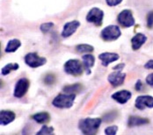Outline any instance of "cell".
Instances as JSON below:
<instances>
[{"instance_id":"ffe728a7","label":"cell","mask_w":153,"mask_h":135,"mask_svg":"<svg viewBox=\"0 0 153 135\" xmlns=\"http://www.w3.org/2000/svg\"><path fill=\"white\" fill-rule=\"evenodd\" d=\"M83 86L80 83H75L71 85H67L63 88V92L68 94H76L82 90Z\"/></svg>"},{"instance_id":"4dcf8cb0","label":"cell","mask_w":153,"mask_h":135,"mask_svg":"<svg viewBox=\"0 0 153 135\" xmlns=\"http://www.w3.org/2000/svg\"><path fill=\"white\" fill-rule=\"evenodd\" d=\"M146 83L151 85V86H153V73L152 74H150L146 77Z\"/></svg>"},{"instance_id":"d4e9b609","label":"cell","mask_w":153,"mask_h":135,"mask_svg":"<svg viewBox=\"0 0 153 135\" xmlns=\"http://www.w3.org/2000/svg\"><path fill=\"white\" fill-rule=\"evenodd\" d=\"M56 82V76L54 74H48L44 77V83L48 85H51L53 83H55Z\"/></svg>"},{"instance_id":"1f68e13d","label":"cell","mask_w":153,"mask_h":135,"mask_svg":"<svg viewBox=\"0 0 153 135\" xmlns=\"http://www.w3.org/2000/svg\"><path fill=\"white\" fill-rule=\"evenodd\" d=\"M124 67H125V64H124V63H120V64L114 66L113 69H114V70H115V71H121V70H123V69H124Z\"/></svg>"},{"instance_id":"6da1fadb","label":"cell","mask_w":153,"mask_h":135,"mask_svg":"<svg viewBox=\"0 0 153 135\" xmlns=\"http://www.w3.org/2000/svg\"><path fill=\"white\" fill-rule=\"evenodd\" d=\"M101 122L102 119L100 118L82 119L78 122V127L84 135H95L100 126Z\"/></svg>"},{"instance_id":"4fadbf2b","label":"cell","mask_w":153,"mask_h":135,"mask_svg":"<svg viewBox=\"0 0 153 135\" xmlns=\"http://www.w3.org/2000/svg\"><path fill=\"white\" fill-rule=\"evenodd\" d=\"M119 55L118 54H115V53H102L99 55V58L100 60H101V63L104 67H107L108 66L110 63L115 61L119 59Z\"/></svg>"},{"instance_id":"30bf717a","label":"cell","mask_w":153,"mask_h":135,"mask_svg":"<svg viewBox=\"0 0 153 135\" xmlns=\"http://www.w3.org/2000/svg\"><path fill=\"white\" fill-rule=\"evenodd\" d=\"M125 78H126V74L122 73L121 71H115L114 73H111L107 76V81L112 86L118 87L123 84Z\"/></svg>"},{"instance_id":"484cf974","label":"cell","mask_w":153,"mask_h":135,"mask_svg":"<svg viewBox=\"0 0 153 135\" xmlns=\"http://www.w3.org/2000/svg\"><path fill=\"white\" fill-rule=\"evenodd\" d=\"M117 131H118L117 125H110L105 129V134L106 135H116Z\"/></svg>"},{"instance_id":"7a4b0ae2","label":"cell","mask_w":153,"mask_h":135,"mask_svg":"<svg viewBox=\"0 0 153 135\" xmlns=\"http://www.w3.org/2000/svg\"><path fill=\"white\" fill-rule=\"evenodd\" d=\"M75 98H76V94H68V93L59 94L54 98L52 105L55 107L60 109L71 108L73 105Z\"/></svg>"},{"instance_id":"8992f818","label":"cell","mask_w":153,"mask_h":135,"mask_svg":"<svg viewBox=\"0 0 153 135\" xmlns=\"http://www.w3.org/2000/svg\"><path fill=\"white\" fill-rule=\"evenodd\" d=\"M118 22L123 27H131L135 25V18L130 10H123L118 15Z\"/></svg>"},{"instance_id":"d6a6232c","label":"cell","mask_w":153,"mask_h":135,"mask_svg":"<svg viewBox=\"0 0 153 135\" xmlns=\"http://www.w3.org/2000/svg\"><path fill=\"white\" fill-rule=\"evenodd\" d=\"M144 68L148 69H153V60H150L148 62H146L144 65Z\"/></svg>"},{"instance_id":"4316f807","label":"cell","mask_w":153,"mask_h":135,"mask_svg":"<svg viewBox=\"0 0 153 135\" xmlns=\"http://www.w3.org/2000/svg\"><path fill=\"white\" fill-rule=\"evenodd\" d=\"M54 27V24L52 22H48V23H44L41 26L40 29L42 32H48V31H50Z\"/></svg>"},{"instance_id":"cb8c5ba5","label":"cell","mask_w":153,"mask_h":135,"mask_svg":"<svg viewBox=\"0 0 153 135\" xmlns=\"http://www.w3.org/2000/svg\"><path fill=\"white\" fill-rule=\"evenodd\" d=\"M35 135H55L54 134V128L52 126L43 125L41 130Z\"/></svg>"},{"instance_id":"7c38bea8","label":"cell","mask_w":153,"mask_h":135,"mask_svg":"<svg viewBox=\"0 0 153 135\" xmlns=\"http://www.w3.org/2000/svg\"><path fill=\"white\" fill-rule=\"evenodd\" d=\"M131 92L128 90H120L112 95V98L119 104H126L131 98Z\"/></svg>"},{"instance_id":"836d02e7","label":"cell","mask_w":153,"mask_h":135,"mask_svg":"<svg viewBox=\"0 0 153 135\" xmlns=\"http://www.w3.org/2000/svg\"><path fill=\"white\" fill-rule=\"evenodd\" d=\"M22 135H30V132H29V129H28V126H26L23 131H22Z\"/></svg>"},{"instance_id":"44dd1931","label":"cell","mask_w":153,"mask_h":135,"mask_svg":"<svg viewBox=\"0 0 153 135\" xmlns=\"http://www.w3.org/2000/svg\"><path fill=\"white\" fill-rule=\"evenodd\" d=\"M19 66L18 63H15V62L14 63H8L4 67H3L2 71H1L2 72V75H7L8 74H10L12 71L19 69Z\"/></svg>"},{"instance_id":"2e32d148","label":"cell","mask_w":153,"mask_h":135,"mask_svg":"<svg viewBox=\"0 0 153 135\" xmlns=\"http://www.w3.org/2000/svg\"><path fill=\"white\" fill-rule=\"evenodd\" d=\"M95 62V57L91 54H86L83 55V65L87 75L91 74V69L93 67Z\"/></svg>"},{"instance_id":"7402d4cb","label":"cell","mask_w":153,"mask_h":135,"mask_svg":"<svg viewBox=\"0 0 153 135\" xmlns=\"http://www.w3.org/2000/svg\"><path fill=\"white\" fill-rule=\"evenodd\" d=\"M76 50L77 53H92V51L94 50L93 46L91 45H88V44H80V45H77L76 46Z\"/></svg>"},{"instance_id":"277c9868","label":"cell","mask_w":153,"mask_h":135,"mask_svg":"<svg viewBox=\"0 0 153 135\" xmlns=\"http://www.w3.org/2000/svg\"><path fill=\"white\" fill-rule=\"evenodd\" d=\"M122 32L119 27L111 25L105 27L101 31V38L106 41H113L117 40L121 36Z\"/></svg>"},{"instance_id":"d6986e66","label":"cell","mask_w":153,"mask_h":135,"mask_svg":"<svg viewBox=\"0 0 153 135\" xmlns=\"http://www.w3.org/2000/svg\"><path fill=\"white\" fill-rule=\"evenodd\" d=\"M20 45H21V42L19 41V40H18V39H13V40H11L7 43L4 51L6 53H13V52H15L16 50L20 46Z\"/></svg>"},{"instance_id":"ac0fdd59","label":"cell","mask_w":153,"mask_h":135,"mask_svg":"<svg viewBox=\"0 0 153 135\" xmlns=\"http://www.w3.org/2000/svg\"><path fill=\"white\" fill-rule=\"evenodd\" d=\"M32 119L38 124H47L50 120V115L48 112H39L33 115Z\"/></svg>"},{"instance_id":"ba28073f","label":"cell","mask_w":153,"mask_h":135,"mask_svg":"<svg viewBox=\"0 0 153 135\" xmlns=\"http://www.w3.org/2000/svg\"><path fill=\"white\" fill-rule=\"evenodd\" d=\"M30 86V82L27 78H21L19 79L15 84L14 88V97L18 98H21L27 92Z\"/></svg>"},{"instance_id":"f1b7e54d","label":"cell","mask_w":153,"mask_h":135,"mask_svg":"<svg viewBox=\"0 0 153 135\" xmlns=\"http://www.w3.org/2000/svg\"><path fill=\"white\" fill-rule=\"evenodd\" d=\"M107 4L109 6H116L123 2V0H106Z\"/></svg>"},{"instance_id":"f546056e","label":"cell","mask_w":153,"mask_h":135,"mask_svg":"<svg viewBox=\"0 0 153 135\" xmlns=\"http://www.w3.org/2000/svg\"><path fill=\"white\" fill-rule=\"evenodd\" d=\"M135 88H136V90H137V91H141L142 89L143 88V83H142V81H141V80H138L137 82Z\"/></svg>"},{"instance_id":"52a82bcc","label":"cell","mask_w":153,"mask_h":135,"mask_svg":"<svg viewBox=\"0 0 153 135\" xmlns=\"http://www.w3.org/2000/svg\"><path fill=\"white\" fill-rule=\"evenodd\" d=\"M25 62L31 68H38L47 62L46 58L39 56L36 53H28L25 56Z\"/></svg>"},{"instance_id":"603a6c76","label":"cell","mask_w":153,"mask_h":135,"mask_svg":"<svg viewBox=\"0 0 153 135\" xmlns=\"http://www.w3.org/2000/svg\"><path fill=\"white\" fill-rule=\"evenodd\" d=\"M117 116H118V112L115 111H112L110 112H107V114H105L102 117V121H104L106 123H110L115 120L117 118Z\"/></svg>"},{"instance_id":"5bb4252c","label":"cell","mask_w":153,"mask_h":135,"mask_svg":"<svg viewBox=\"0 0 153 135\" xmlns=\"http://www.w3.org/2000/svg\"><path fill=\"white\" fill-rule=\"evenodd\" d=\"M15 113L12 111H0V124L2 125H6L15 120Z\"/></svg>"},{"instance_id":"9c48e42d","label":"cell","mask_w":153,"mask_h":135,"mask_svg":"<svg viewBox=\"0 0 153 135\" xmlns=\"http://www.w3.org/2000/svg\"><path fill=\"white\" fill-rule=\"evenodd\" d=\"M135 106L138 110H144L145 108H153V97L139 96L136 99Z\"/></svg>"},{"instance_id":"e0dca14e","label":"cell","mask_w":153,"mask_h":135,"mask_svg":"<svg viewBox=\"0 0 153 135\" xmlns=\"http://www.w3.org/2000/svg\"><path fill=\"white\" fill-rule=\"evenodd\" d=\"M149 122L150 121L148 119L141 118L137 116H130L128 120V125L129 127H135V126H140V125L149 124Z\"/></svg>"},{"instance_id":"83f0119b","label":"cell","mask_w":153,"mask_h":135,"mask_svg":"<svg viewBox=\"0 0 153 135\" xmlns=\"http://www.w3.org/2000/svg\"><path fill=\"white\" fill-rule=\"evenodd\" d=\"M147 26L149 28H152L153 27V12H151L147 15Z\"/></svg>"},{"instance_id":"5b68a950","label":"cell","mask_w":153,"mask_h":135,"mask_svg":"<svg viewBox=\"0 0 153 135\" xmlns=\"http://www.w3.org/2000/svg\"><path fill=\"white\" fill-rule=\"evenodd\" d=\"M104 13L100 8L94 7L89 11V13L86 15V20L90 23L94 24L97 27H100L103 22Z\"/></svg>"},{"instance_id":"9a60e30c","label":"cell","mask_w":153,"mask_h":135,"mask_svg":"<svg viewBox=\"0 0 153 135\" xmlns=\"http://www.w3.org/2000/svg\"><path fill=\"white\" fill-rule=\"evenodd\" d=\"M147 37L143 33H137L131 40V45L134 50H137L145 43Z\"/></svg>"},{"instance_id":"8fae6325","label":"cell","mask_w":153,"mask_h":135,"mask_svg":"<svg viewBox=\"0 0 153 135\" xmlns=\"http://www.w3.org/2000/svg\"><path fill=\"white\" fill-rule=\"evenodd\" d=\"M79 26H80V23L77 20H73V21H70V22L66 23L63 27L62 32V36L63 38L71 36L76 32V29L79 27Z\"/></svg>"},{"instance_id":"3957f363","label":"cell","mask_w":153,"mask_h":135,"mask_svg":"<svg viewBox=\"0 0 153 135\" xmlns=\"http://www.w3.org/2000/svg\"><path fill=\"white\" fill-rule=\"evenodd\" d=\"M64 71L69 75H80L83 73V64L76 59H71L64 63Z\"/></svg>"}]
</instances>
